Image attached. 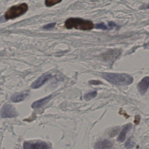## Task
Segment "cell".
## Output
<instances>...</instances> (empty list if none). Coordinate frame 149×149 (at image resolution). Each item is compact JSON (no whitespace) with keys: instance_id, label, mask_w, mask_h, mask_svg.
Returning a JSON list of instances; mask_svg holds the SVG:
<instances>
[{"instance_id":"16","label":"cell","mask_w":149,"mask_h":149,"mask_svg":"<svg viewBox=\"0 0 149 149\" xmlns=\"http://www.w3.org/2000/svg\"><path fill=\"white\" fill-rule=\"evenodd\" d=\"M96 28L97 29H107V26L104 23H100V24H97L96 26Z\"/></svg>"},{"instance_id":"4","label":"cell","mask_w":149,"mask_h":149,"mask_svg":"<svg viewBox=\"0 0 149 149\" xmlns=\"http://www.w3.org/2000/svg\"><path fill=\"white\" fill-rule=\"evenodd\" d=\"M1 117L3 118H12L18 116L15 108L10 104H5L1 109Z\"/></svg>"},{"instance_id":"18","label":"cell","mask_w":149,"mask_h":149,"mask_svg":"<svg viewBox=\"0 0 149 149\" xmlns=\"http://www.w3.org/2000/svg\"><path fill=\"white\" fill-rule=\"evenodd\" d=\"M119 129L118 128H115L113 129V130L111 131V133H110L111 136H116V134L118 133Z\"/></svg>"},{"instance_id":"8","label":"cell","mask_w":149,"mask_h":149,"mask_svg":"<svg viewBox=\"0 0 149 149\" xmlns=\"http://www.w3.org/2000/svg\"><path fill=\"white\" fill-rule=\"evenodd\" d=\"M30 91L28 90L22 91L20 93H16L12 96L11 97L12 102L15 103L23 101L29 95Z\"/></svg>"},{"instance_id":"5","label":"cell","mask_w":149,"mask_h":149,"mask_svg":"<svg viewBox=\"0 0 149 149\" xmlns=\"http://www.w3.org/2000/svg\"><path fill=\"white\" fill-rule=\"evenodd\" d=\"M24 149H45L50 148V146L47 143L42 141L25 142L23 144Z\"/></svg>"},{"instance_id":"1","label":"cell","mask_w":149,"mask_h":149,"mask_svg":"<svg viewBox=\"0 0 149 149\" xmlns=\"http://www.w3.org/2000/svg\"><path fill=\"white\" fill-rule=\"evenodd\" d=\"M102 76L110 83L118 86H126L132 84L133 78L131 76L124 73H104Z\"/></svg>"},{"instance_id":"6","label":"cell","mask_w":149,"mask_h":149,"mask_svg":"<svg viewBox=\"0 0 149 149\" xmlns=\"http://www.w3.org/2000/svg\"><path fill=\"white\" fill-rule=\"evenodd\" d=\"M52 77V75L49 73L43 74L33 82L31 85V88L33 89H37L40 88L49 79H51Z\"/></svg>"},{"instance_id":"12","label":"cell","mask_w":149,"mask_h":149,"mask_svg":"<svg viewBox=\"0 0 149 149\" xmlns=\"http://www.w3.org/2000/svg\"><path fill=\"white\" fill-rule=\"evenodd\" d=\"M97 95V92L96 91H92L85 94L84 96V98L86 101H89L95 98L96 96Z\"/></svg>"},{"instance_id":"7","label":"cell","mask_w":149,"mask_h":149,"mask_svg":"<svg viewBox=\"0 0 149 149\" xmlns=\"http://www.w3.org/2000/svg\"><path fill=\"white\" fill-rule=\"evenodd\" d=\"M149 87V77H146L143 78L138 84L137 88L139 92L141 95L146 93Z\"/></svg>"},{"instance_id":"10","label":"cell","mask_w":149,"mask_h":149,"mask_svg":"<svg viewBox=\"0 0 149 149\" xmlns=\"http://www.w3.org/2000/svg\"><path fill=\"white\" fill-rule=\"evenodd\" d=\"M52 96V95H49L42 99L36 101L32 104V108L33 109H38V108H40L42 106L44 105L45 104L47 103L49 101V99L51 98Z\"/></svg>"},{"instance_id":"13","label":"cell","mask_w":149,"mask_h":149,"mask_svg":"<svg viewBox=\"0 0 149 149\" xmlns=\"http://www.w3.org/2000/svg\"><path fill=\"white\" fill-rule=\"evenodd\" d=\"M62 0H45V5L47 7H52L61 2Z\"/></svg>"},{"instance_id":"17","label":"cell","mask_w":149,"mask_h":149,"mask_svg":"<svg viewBox=\"0 0 149 149\" xmlns=\"http://www.w3.org/2000/svg\"><path fill=\"white\" fill-rule=\"evenodd\" d=\"M89 83L93 85H99V84H102V83L100 81H95V80H91L89 81Z\"/></svg>"},{"instance_id":"14","label":"cell","mask_w":149,"mask_h":149,"mask_svg":"<svg viewBox=\"0 0 149 149\" xmlns=\"http://www.w3.org/2000/svg\"><path fill=\"white\" fill-rule=\"evenodd\" d=\"M134 146H135V143L130 138L129 139L125 144V147L127 149L133 148Z\"/></svg>"},{"instance_id":"2","label":"cell","mask_w":149,"mask_h":149,"mask_svg":"<svg viewBox=\"0 0 149 149\" xmlns=\"http://www.w3.org/2000/svg\"><path fill=\"white\" fill-rule=\"evenodd\" d=\"M65 26L68 29H75L81 30H90L94 28V24L90 21L80 18H71L66 21Z\"/></svg>"},{"instance_id":"11","label":"cell","mask_w":149,"mask_h":149,"mask_svg":"<svg viewBox=\"0 0 149 149\" xmlns=\"http://www.w3.org/2000/svg\"><path fill=\"white\" fill-rule=\"evenodd\" d=\"M132 126V125L130 123L127 124L125 125L118 138V142H123L124 141L126 137V134L131 129Z\"/></svg>"},{"instance_id":"9","label":"cell","mask_w":149,"mask_h":149,"mask_svg":"<svg viewBox=\"0 0 149 149\" xmlns=\"http://www.w3.org/2000/svg\"><path fill=\"white\" fill-rule=\"evenodd\" d=\"M113 146V143L107 139L102 140L97 142L95 146V149H111Z\"/></svg>"},{"instance_id":"15","label":"cell","mask_w":149,"mask_h":149,"mask_svg":"<svg viewBox=\"0 0 149 149\" xmlns=\"http://www.w3.org/2000/svg\"><path fill=\"white\" fill-rule=\"evenodd\" d=\"M56 25V23H50V24H48V25H46L43 27V29L46 30H49V29H52Z\"/></svg>"},{"instance_id":"3","label":"cell","mask_w":149,"mask_h":149,"mask_svg":"<svg viewBox=\"0 0 149 149\" xmlns=\"http://www.w3.org/2000/svg\"><path fill=\"white\" fill-rule=\"evenodd\" d=\"M28 6L26 3L16 5L10 8L5 14V19L6 20L13 19L21 16L28 10Z\"/></svg>"},{"instance_id":"19","label":"cell","mask_w":149,"mask_h":149,"mask_svg":"<svg viewBox=\"0 0 149 149\" xmlns=\"http://www.w3.org/2000/svg\"><path fill=\"white\" fill-rule=\"evenodd\" d=\"M140 117L139 116H135V120H134V123L136 124V125L138 124L139 123V122H140Z\"/></svg>"}]
</instances>
